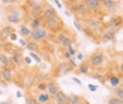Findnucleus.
<instances>
[{"label":"nucleus","mask_w":123,"mask_h":104,"mask_svg":"<svg viewBox=\"0 0 123 104\" xmlns=\"http://www.w3.org/2000/svg\"><path fill=\"white\" fill-rule=\"evenodd\" d=\"M3 10H4V20L9 25H20L21 23H24V11L18 6H10V7L4 6Z\"/></svg>","instance_id":"obj_1"},{"label":"nucleus","mask_w":123,"mask_h":104,"mask_svg":"<svg viewBox=\"0 0 123 104\" xmlns=\"http://www.w3.org/2000/svg\"><path fill=\"white\" fill-rule=\"evenodd\" d=\"M65 6H68V10L74 14L75 18H79V20H85L88 17H91L92 14L88 11L85 4V0H67V1H62Z\"/></svg>","instance_id":"obj_2"},{"label":"nucleus","mask_w":123,"mask_h":104,"mask_svg":"<svg viewBox=\"0 0 123 104\" xmlns=\"http://www.w3.org/2000/svg\"><path fill=\"white\" fill-rule=\"evenodd\" d=\"M23 11H24L25 20H30L33 17H37V16H41L43 14V10L47 4V1H41V0H27V1H23ZM24 20V21H25Z\"/></svg>","instance_id":"obj_3"},{"label":"nucleus","mask_w":123,"mask_h":104,"mask_svg":"<svg viewBox=\"0 0 123 104\" xmlns=\"http://www.w3.org/2000/svg\"><path fill=\"white\" fill-rule=\"evenodd\" d=\"M44 27L48 30L51 34H58V33H61V31H64V30L67 28L64 20H62L58 14H57L55 17L49 18V20H45V21H44Z\"/></svg>","instance_id":"obj_4"},{"label":"nucleus","mask_w":123,"mask_h":104,"mask_svg":"<svg viewBox=\"0 0 123 104\" xmlns=\"http://www.w3.org/2000/svg\"><path fill=\"white\" fill-rule=\"evenodd\" d=\"M88 60H89V65H91V68H92L93 70L102 69V68L105 66V63H106L105 52H103L102 49H96L95 52L91 54V56H89Z\"/></svg>","instance_id":"obj_5"},{"label":"nucleus","mask_w":123,"mask_h":104,"mask_svg":"<svg viewBox=\"0 0 123 104\" xmlns=\"http://www.w3.org/2000/svg\"><path fill=\"white\" fill-rule=\"evenodd\" d=\"M75 33H71L68 28H65L64 31L57 34V39H58V45L61 48H68V46L75 44Z\"/></svg>","instance_id":"obj_6"},{"label":"nucleus","mask_w":123,"mask_h":104,"mask_svg":"<svg viewBox=\"0 0 123 104\" xmlns=\"http://www.w3.org/2000/svg\"><path fill=\"white\" fill-rule=\"evenodd\" d=\"M120 7H122V1H117V0H102V13H105L108 17L117 14Z\"/></svg>","instance_id":"obj_7"},{"label":"nucleus","mask_w":123,"mask_h":104,"mask_svg":"<svg viewBox=\"0 0 123 104\" xmlns=\"http://www.w3.org/2000/svg\"><path fill=\"white\" fill-rule=\"evenodd\" d=\"M49 37V31L45 28V27H41V28H37V30H33L31 34H30V38L28 41H34V42H47Z\"/></svg>","instance_id":"obj_8"},{"label":"nucleus","mask_w":123,"mask_h":104,"mask_svg":"<svg viewBox=\"0 0 123 104\" xmlns=\"http://www.w3.org/2000/svg\"><path fill=\"white\" fill-rule=\"evenodd\" d=\"M81 23H82V25H85V27H88V28H91L92 31L105 27L103 20H102L100 16H91V17H88V18H85V20H81Z\"/></svg>","instance_id":"obj_9"},{"label":"nucleus","mask_w":123,"mask_h":104,"mask_svg":"<svg viewBox=\"0 0 123 104\" xmlns=\"http://www.w3.org/2000/svg\"><path fill=\"white\" fill-rule=\"evenodd\" d=\"M71 72H74V70H72V68L69 66V63H68L67 60H60V62L57 63V66H55L52 79L60 77V76H65V75H68V73H71Z\"/></svg>","instance_id":"obj_10"},{"label":"nucleus","mask_w":123,"mask_h":104,"mask_svg":"<svg viewBox=\"0 0 123 104\" xmlns=\"http://www.w3.org/2000/svg\"><path fill=\"white\" fill-rule=\"evenodd\" d=\"M123 25V16L120 14H115V16H111L108 18V23L105 24V28H112V30H120Z\"/></svg>","instance_id":"obj_11"},{"label":"nucleus","mask_w":123,"mask_h":104,"mask_svg":"<svg viewBox=\"0 0 123 104\" xmlns=\"http://www.w3.org/2000/svg\"><path fill=\"white\" fill-rule=\"evenodd\" d=\"M123 79H122V75H116V73H106V83L109 87H112L113 90L120 87L123 83Z\"/></svg>","instance_id":"obj_12"},{"label":"nucleus","mask_w":123,"mask_h":104,"mask_svg":"<svg viewBox=\"0 0 123 104\" xmlns=\"http://www.w3.org/2000/svg\"><path fill=\"white\" fill-rule=\"evenodd\" d=\"M86 9L92 16H99L102 11V0H85Z\"/></svg>","instance_id":"obj_13"},{"label":"nucleus","mask_w":123,"mask_h":104,"mask_svg":"<svg viewBox=\"0 0 123 104\" xmlns=\"http://www.w3.org/2000/svg\"><path fill=\"white\" fill-rule=\"evenodd\" d=\"M117 30H112V28H105V31L100 35V39H99V44H108L116 39V35H117Z\"/></svg>","instance_id":"obj_14"},{"label":"nucleus","mask_w":123,"mask_h":104,"mask_svg":"<svg viewBox=\"0 0 123 104\" xmlns=\"http://www.w3.org/2000/svg\"><path fill=\"white\" fill-rule=\"evenodd\" d=\"M10 60H12L10 68H12L13 70H16L17 68L23 66V63H24V56H23V52H16V54H12V55H10Z\"/></svg>","instance_id":"obj_15"},{"label":"nucleus","mask_w":123,"mask_h":104,"mask_svg":"<svg viewBox=\"0 0 123 104\" xmlns=\"http://www.w3.org/2000/svg\"><path fill=\"white\" fill-rule=\"evenodd\" d=\"M28 27H30V30L33 31V30H37V28H41V27H44V18H43V16H37V17H33V18H30V20H25L24 21Z\"/></svg>","instance_id":"obj_16"},{"label":"nucleus","mask_w":123,"mask_h":104,"mask_svg":"<svg viewBox=\"0 0 123 104\" xmlns=\"http://www.w3.org/2000/svg\"><path fill=\"white\" fill-rule=\"evenodd\" d=\"M1 72V79H3V83H13L14 82V70L12 68H1L0 69Z\"/></svg>","instance_id":"obj_17"},{"label":"nucleus","mask_w":123,"mask_h":104,"mask_svg":"<svg viewBox=\"0 0 123 104\" xmlns=\"http://www.w3.org/2000/svg\"><path fill=\"white\" fill-rule=\"evenodd\" d=\"M60 90H61V87H60V84L57 83L55 79H49V80L47 82V93H48L51 97H54Z\"/></svg>","instance_id":"obj_18"},{"label":"nucleus","mask_w":123,"mask_h":104,"mask_svg":"<svg viewBox=\"0 0 123 104\" xmlns=\"http://www.w3.org/2000/svg\"><path fill=\"white\" fill-rule=\"evenodd\" d=\"M13 33H16L14 28H13V25L4 24V25L0 27V38H3L4 41H9V39H10V35H12Z\"/></svg>","instance_id":"obj_19"},{"label":"nucleus","mask_w":123,"mask_h":104,"mask_svg":"<svg viewBox=\"0 0 123 104\" xmlns=\"http://www.w3.org/2000/svg\"><path fill=\"white\" fill-rule=\"evenodd\" d=\"M58 13H57V10H55V7L54 6H51L49 3H47L45 4V7H44V10H43V18H44V21L45 20H49V18H52V17H55Z\"/></svg>","instance_id":"obj_20"},{"label":"nucleus","mask_w":123,"mask_h":104,"mask_svg":"<svg viewBox=\"0 0 123 104\" xmlns=\"http://www.w3.org/2000/svg\"><path fill=\"white\" fill-rule=\"evenodd\" d=\"M91 70H92V68H91L88 59H84V60L78 65V68H76L78 75H88V76H91Z\"/></svg>","instance_id":"obj_21"},{"label":"nucleus","mask_w":123,"mask_h":104,"mask_svg":"<svg viewBox=\"0 0 123 104\" xmlns=\"http://www.w3.org/2000/svg\"><path fill=\"white\" fill-rule=\"evenodd\" d=\"M1 51H3V52H6L7 55H9V54L12 55V54H16V52H23V48L13 45V42H9V41H7L4 45L1 46Z\"/></svg>","instance_id":"obj_22"},{"label":"nucleus","mask_w":123,"mask_h":104,"mask_svg":"<svg viewBox=\"0 0 123 104\" xmlns=\"http://www.w3.org/2000/svg\"><path fill=\"white\" fill-rule=\"evenodd\" d=\"M52 103L54 104H68V94L64 90H60L52 97Z\"/></svg>","instance_id":"obj_23"},{"label":"nucleus","mask_w":123,"mask_h":104,"mask_svg":"<svg viewBox=\"0 0 123 104\" xmlns=\"http://www.w3.org/2000/svg\"><path fill=\"white\" fill-rule=\"evenodd\" d=\"M34 97H36V100H37L38 104H49L52 101V97H51L47 92L37 93V94H34Z\"/></svg>","instance_id":"obj_24"},{"label":"nucleus","mask_w":123,"mask_h":104,"mask_svg":"<svg viewBox=\"0 0 123 104\" xmlns=\"http://www.w3.org/2000/svg\"><path fill=\"white\" fill-rule=\"evenodd\" d=\"M25 49H28L30 52H36V54H38L40 56H41V55H43V52H44V51H43V46L40 45L38 42H34V41H28Z\"/></svg>","instance_id":"obj_25"},{"label":"nucleus","mask_w":123,"mask_h":104,"mask_svg":"<svg viewBox=\"0 0 123 104\" xmlns=\"http://www.w3.org/2000/svg\"><path fill=\"white\" fill-rule=\"evenodd\" d=\"M17 33L21 35V38L28 39V38H30V34H31V30H30V27L25 23H21L18 25V28H17Z\"/></svg>","instance_id":"obj_26"},{"label":"nucleus","mask_w":123,"mask_h":104,"mask_svg":"<svg viewBox=\"0 0 123 104\" xmlns=\"http://www.w3.org/2000/svg\"><path fill=\"white\" fill-rule=\"evenodd\" d=\"M12 65V60H10V55H7L6 52L0 51V66L1 68H10ZM0 68V69H1Z\"/></svg>","instance_id":"obj_27"},{"label":"nucleus","mask_w":123,"mask_h":104,"mask_svg":"<svg viewBox=\"0 0 123 104\" xmlns=\"http://www.w3.org/2000/svg\"><path fill=\"white\" fill-rule=\"evenodd\" d=\"M37 82H36V77H34V73H25L24 77H23V84H24V87H31L33 84H36Z\"/></svg>","instance_id":"obj_28"},{"label":"nucleus","mask_w":123,"mask_h":104,"mask_svg":"<svg viewBox=\"0 0 123 104\" xmlns=\"http://www.w3.org/2000/svg\"><path fill=\"white\" fill-rule=\"evenodd\" d=\"M85 99L81 94H75V93H69L68 94V104H81Z\"/></svg>","instance_id":"obj_29"},{"label":"nucleus","mask_w":123,"mask_h":104,"mask_svg":"<svg viewBox=\"0 0 123 104\" xmlns=\"http://www.w3.org/2000/svg\"><path fill=\"white\" fill-rule=\"evenodd\" d=\"M36 90H37V93L47 92V82H37L36 83Z\"/></svg>","instance_id":"obj_30"},{"label":"nucleus","mask_w":123,"mask_h":104,"mask_svg":"<svg viewBox=\"0 0 123 104\" xmlns=\"http://www.w3.org/2000/svg\"><path fill=\"white\" fill-rule=\"evenodd\" d=\"M24 101H25V104H38L37 100H36V97H34L33 94H25Z\"/></svg>","instance_id":"obj_31"},{"label":"nucleus","mask_w":123,"mask_h":104,"mask_svg":"<svg viewBox=\"0 0 123 104\" xmlns=\"http://www.w3.org/2000/svg\"><path fill=\"white\" fill-rule=\"evenodd\" d=\"M108 104H123V100L117 99L116 96H111L108 97Z\"/></svg>","instance_id":"obj_32"},{"label":"nucleus","mask_w":123,"mask_h":104,"mask_svg":"<svg viewBox=\"0 0 123 104\" xmlns=\"http://www.w3.org/2000/svg\"><path fill=\"white\" fill-rule=\"evenodd\" d=\"M113 96H116L117 99L123 100V84L120 86V87H117V89H115V90H113Z\"/></svg>","instance_id":"obj_33"},{"label":"nucleus","mask_w":123,"mask_h":104,"mask_svg":"<svg viewBox=\"0 0 123 104\" xmlns=\"http://www.w3.org/2000/svg\"><path fill=\"white\" fill-rule=\"evenodd\" d=\"M60 54H61V56L64 58L62 60H69V59L72 58V56H71V55L68 54V51H67L65 48H62V49H61V52H60Z\"/></svg>","instance_id":"obj_34"},{"label":"nucleus","mask_w":123,"mask_h":104,"mask_svg":"<svg viewBox=\"0 0 123 104\" xmlns=\"http://www.w3.org/2000/svg\"><path fill=\"white\" fill-rule=\"evenodd\" d=\"M30 58L33 59L36 63H41V56L38 54H36V52H30Z\"/></svg>","instance_id":"obj_35"},{"label":"nucleus","mask_w":123,"mask_h":104,"mask_svg":"<svg viewBox=\"0 0 123 104\" xmlns=\"http://www.w3.org/2000/svg\"><path fill=\"white\" fill-rule=\"evenodd\" d=\"M67 51H68V54L74 58V56H76V54H78V51H76V48H75L74 45H71V46H68V48H65Z\"/></svg>","instance_id":"obj_36"},{"label":"nucleus","mask_w":123,"mask_h":104,"mask_svg":"<svg viewBox=\"0 0 123 104\" xmlns=\"http://www.w3.org/2000/svg\"><path fill=\"white\" fill-rule=\"evenodd\" d=\"M67 62L69 63V66L72 68V70H76V68H78V63L75 62V59H74V58H71L69 60H67Z\"/></svg>","instance_id":"obj_37"},{"label":"nucleus","mask_w":123,"mask_h":104,"mask_svg":"<svg viewBox=\"0 0 123 104\" xmlns=\"http://www.w3.org/2000/svg\"><path fill=\"white\" fill-rule=\"evenodd\" d=\"M27 42H28V39H24V38L18 39V44H20V48H27Z\"/></svg>","instance_id":"obj_38"},{"label":"nucleus","mask_w":123,"mask_h":104,"mask_svg":"<svg viewBox=\"0 0 123 104\" xmlns=\"http://www.w3.org/2000/svg\"><path fill=\"white\" fill-rule=\"evenodd\" d=\"M119 73L123 76V58L120 59V62H119Z\"/></svg>","instance_id":"obj_39"},{"label":"nucleus","mask_w":123,"mask_h":104,"mask_svg":"<svg viewBox=\"0 0 123 104\" xmlns=\"http://www.w3.org/2000/svg\"><path fill=\"white\" fill-rule=\"evenodd\" d=\"M76 59H79V60L82 62V60H84V54H82V52H78V54H76Z\"/></svg>","instance_id":"obj_40"},{"label":"nucleus","mask_w":123,"mask_h":104,"mask_svg":"<svg viewBox=\"0 0 123 104\" xmlns=\"http://www.w3.org/2000/svg\"><path fill=\"white\" fill-rule=\"evenodd\" d=\"M17 39V34L16 33H13L12 35H10V42H13V41H16Z\"/></svg>","instance_id":"obj_41"},{"label":"nucleus","mask_w":123,"mask_h":104,"mask_svg":"<svg viewBox=\"0 0 123 104\" xmlns=\"http://www.w3.org/2000/svg\"><path fill=\"white\" fill-rule=\"evenodd\" d=\"M31 60H33V59L30 58V56H27V58H24V63H27V65H31Z\"/></svg>","instance_id":"obj_42"},{"label":"nucleus","mask_w":123,"mask_h":104,"mask_svg":"<svg viewBox=\"0 0 123 104\" xmlns=\"http://www.w3.org/2000/svg\"><path fill=\"white\" fill-rule=\"evenodd\" d=\"M96 89H98V87H96L95 84H89V90H91V92H96Z\"/></svg>","instance_id":"obj_43"},{"label":"nucleus","mask_w":123,"mask_h":104,"mask_svg":"<svg viewBox=\"0 0 123 104\" xmlns=\"http://www.w3.org/2000/svg\"><path fill=\"white\" fill-rule=\"evenodd\" d=\"M72 82H74V83H76V84H82V82L79 80L78 77H72Z\"/></svg>","instance_id":"obj_44"},{"label":"nucleus","mask_w":123,"mask_h":104,"mask_svg":"<svg viewBox=\"0 0 123 104\" xmlns=\"http://www.w3.org/2000/svg\"><path fill=\"white\" fill-rule=\"evenodd\" d=\"M54 3H55V6H57V7H60V9H61V7H62V4H64L62 1H58V0H55Z\"/></svg>","instance_id":"obj_45"},{"label":"nucleus","mask_w":123,"mask_h":104,"mask_svg":"<svg viewBox=\"0 0 123 104\" xmlns=\"http://www.w3.org/2000/svg\"><path fill=\"white\" fill-rule=\"evenodd\" d=\"M16 96H17V97H18V99H21V97H24V94H23V93L20 92V90H18V92L16 93Z\"/></svg>","instance_id":"obj_46"},{"label":"nucleus","mask_w":123,"mask_h":104,"mask_svg":"<svg viewBox=\"0 0 123 104\" xmlns=\"http://www.w3.org/2000/svg\"><path fill=\"white\" fill-rule=\"evenodd\" d=\"M0 104H12V99H9L6 101H0Z\"/></svg>","instance_id":"obj_47"},{"label":"nucleus","mask_w":123,"mask_h":104,"mask_svg":"<svg viewBox=\"0 0 123 104\" xmlns=\"http://www.w3.org/2000/svg\"><path fill=\"white\" fill-rule=\"evenodd\" d=\"M0 83H1V86H7L6 83H3V79H1V72H0Z\"/></svg>","instance_id":"obj_48"},{"label":"nucleus","mask_w":123,"mask_h":104,"mask_svg":"<svg viewBox=\"0 0 123 104\" xmlns=\"http://www.w3.org/2000/svg\"><path fill=\"white\" fill-rule=\"evenodd\" d=\"M81 104H91V103H89L88 100H84V101H82V103H81Z\"/></svg>","instance_id":"obj_49"},{"label":"nucleus","mask_w":123,"mask_h":104,"mask_svg":"<svg viewBox=\"0 0 123 104\" xmlns=\"http://www.w3.org/2000/svg\"><path fill=\"white\" fill-rule=\"evenodd\" d=\"M122 7H123V1H122Z\"/></svg>","instance_id":"obj_50"},{"label":"nucleus","mask_w":123,"mask_h":104,"mask_svg":"<svg viewBox=\"0 0 123 104\" xmlns=\"http://www.w3.org/2000/svg\"><path fill=\"white\" fill-rule=\"evenodd\" d=\"M0 51H1V48H0Z\"/></svg>","instance_id":"obj_51"}]
</instances>
